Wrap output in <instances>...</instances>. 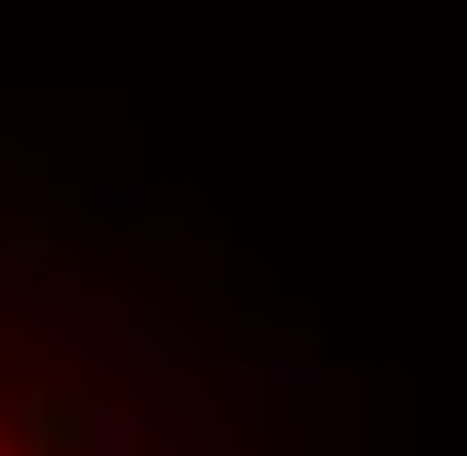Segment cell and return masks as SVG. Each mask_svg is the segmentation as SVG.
I'll return each mask as SVG.
<instances>
[{
  "label": "cell",
  "mask_w": 467,
  "mask_h": 456,
  "mask_svg": "<svg viewBox=\"0 0 467 456\" xmlns=\"http://www.w3.org/2000/svg\"><path fill=\"white\" fill-rule=\"evenodd\" d=\"M0 456H285L274 410L46 194L0 182Z\"/></svg>",
  "instance_id": "obj_1"
}]
</instances>
